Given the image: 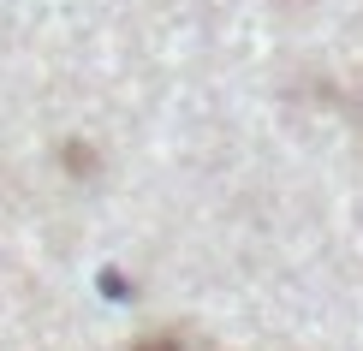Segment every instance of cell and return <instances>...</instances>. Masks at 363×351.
<instances>
[{
	"label": "cell",
	"mask_w": 363,
	"mask_h": 351,
	"mask_svg": "<svg viewBox=\"0 0 363 351\" xmlns=\"http://www.w3.org/2000/svg\"><path fill=\"white\" fill-rule=\"evenodd\" d=\"M143 351H179V345L173 340H155V345H143Z\"/></svg>",
	"instance_id": "1"
}]
</instances>
